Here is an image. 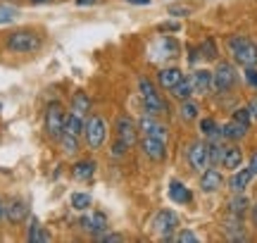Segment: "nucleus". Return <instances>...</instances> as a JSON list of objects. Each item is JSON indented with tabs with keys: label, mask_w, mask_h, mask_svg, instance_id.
<instances>
[{
	"label": "nucleus",
	"mask_w": 257,
	"mask_h": 243,
	"mask_svg": "<svg viewBox=\"0 0 257 243\" xmlns=\"http://www.w3.org/2000/svg\"><path fill=\"white\" fill-rule=\"evenodd\" d=\"M95 238H98L100 243H119V241H124V236H121V234H114V231H110V229H107L105 234L95 236Z\"/></svg>",
	"instance_id": "nucleus-37"
},
{
	"label": "nucleus",
	"mask_w": 257,
	"mask_h": 243,
	"mask_svg": "<svg viewBox=\"0 0 257 243\" xmlns=\"http://www.w3.org/2000/svg\"><path fill=\"white\" fill-rule=\"evenodd\" d=\"M157 50L162 53L160 57H176L179 55V41L174 36H162L157 41Z\"/></svg>",
	"instance_id": "nucleus-29"
},
{
	"label": "nucleus",
	"mask_w": 257,
	"mask_h": 243,
	"mask_svg": "<svg viewBox=\"0 0 257 243\" xmlns=\"http://www.w3.org/2000/svg\"><path fill=\"white\" fill-rule=\"evenodd\" d=\"M69 205H72L76 212H86V210H91L93 198H91V193H81V191H76V193H72V198H69Z\"/></svg>",
	"instance_id": "nucleus-30"
},
{
	"label": "nucleus",
	"mask_w": 257,
	"mask_h": 243,
	"mask_svg": "<svg viewBox=\"0 0 257 243\" xmlns=\"http://www.w3.org/2000/svg\"><path fill=\"white\" fill-rule=\"evenodd\" d=\"M186 160L193 172H205L210 167V143L207 141H193L186 148Z\"/></svg>",
	"instance_id": "nucleus-9"
},
{
	"label": "nucleus",
	"mask_w": 257,
	"mask_h": 243,
	"mask_svg": "<svg viewBox=\"0 0 257 243\" xmlns=\"http://www.w3.org/2000/svg\"><path fill=\"white\" fill-rule=\"evenodd\" d=\"M212 79H214V93H229L233 91V86L238 84V74H236V67L229 60H219L214 72H212Z\"/></svg>",
	"instance_id": "nucleus-6"
},
{
	"label": "nucleus",
	"mask_w": 257,
	"mask_h": 243,
	"mask_svg": "<svg viewBox=\"0 0 257 243\" xmlns=\"http://www.w3.org/2000/svg\"><path fill=\"white\" fill-rule=\"evenodd\" d=\"M167 12H169V17H188L191 8H186V5H172Z\"/></svg>",
	"instance_id": "nucleus-38"
},
{
	"label": "nucleus",
	"mask_w": 257,
	"mask_h": 243,
	"mask_svg": "<svg viewBox=\"0 0 257 243\" xmlns=\"http://www.w3.org/2000/svg\"><path fill=\"white\" fill-rule=\"evenodd\" d=\"M95 169H98V165H95V160H76L72 165V177L76 179V181H91L93 177H95Z\"/></svg>",
	"instance_id": "nucleus-22"
},
{
	"label": "nucleus",
	"mask_w": 257,
	"mask_h": 243,
	"mask_svg": "<svg viewBox=\"0 0 257 243\" xmlns=\"http://www.w3.org/2000/svg\"><path fill=\"white\" fill-rule=\"evenodd\" d=\"M224 186V174H221V169L217 165H210V167L200 172V188L202 193H214V191H219Z\"/></svg>",
	"instance_id": "nucleus-13"
},
{
	"label": "nucleus",
	"mask_w": 257,
	"mask_h": 243,
	"mask_svg": "<svg viewBox=\"0 0 257 243\" xmlns=\"http://www.w3.org/2000/svg\"><path fill=\"white\" fill-rule=\"evenodd\" d=\"M250 167H252V172L257 174V148L252 150V155H250Z\"/></svg>",
	"instance_id": "nucleus-42"
},
{
	"label": "nucleus",
	"mask_w": 257,
	"mask_h": 243,
	"mask_svg": "<svg viewBox=\"0 0 257 243\" xmlns=\"http://www.w3.org/2000/svg\"><path fill=\"white\" fill-rule=\"evenodd\" d=\"M138 143V122H134L128 114L117 117L114 124V143H112V155L121 158L128 148H134Z\"/></svg>",
	"instance_id": "nucleus-1"
},
{
	"label": "nucleus",
	"mask_w": 257,
	"mask_h": 243,
	"mask_svg": "<svg viewBox=\"0 0 257 243\" xmlns=\"http://www.w3.org/2000/svg\"><path fill=\"white\" fill-rule=\"evenodd\" d=\"M41 36H38L36 31H31V29H17V31H12L8 38H5V46L8 50L12 53H19V55H29V53H36L38 48H41Z\"/></svg>",
	"instance_id": "nucleus-4"
},
{
	"label": "nucleus",
	"mask_w": 257,
	"mask_h": 243,
	"mask_svg": "<svg viewBox=\"0 0 257 243\" xmlns=\"http://www.w3.org/2000/svg\"><path fill=\"white\" fill-rule=\"evenodd\" d=\"M160 31H172V34H174V31H179V24H176V22H165V24L160 27Z\"/></svg>",
	"instance_id": "nucleus-40"
},
{
	"label": "nucleus",
	"mask_w": 257,
	"mask_h": 243,
	"mask_svg": "<svg viewBox=\"0 0 257 243\" xmlns=\"http://www.w3.org/2000/svg\"><path fill=\"white\" fill-rule=\"evenodd\" d=\"M69 112H74V114H79V117H88L91 114V100H88V95L83 93V91H79V93L74 95V100H72V110Z\"/></svg>",
	"instance_id": "nucleus-28"
},
{
	"label": "nucleus",
	"mask_w": 257,
	"mask_h": 243,
	"mask_svg": "<svg viewBox=\"0 0 257 243\" xmlns=\"http://www.w3.org/2000/svg\"><path fill=\"white\" fill-rule=\"evenodd\" d=\"M229 215H236V217H245L250 212V200L245 193H233V198L229 200Z\"/></svg>",
	"instance_id": "nucleus-24"
},
{
	"label": "nucleus",
	"mask_w": 257,
	"mask_h": 243,
	"mask_svg": "<svg viewBox=\"0 0 257 243\" xmlns=\"http://www.w3.org/2000/svg\"><path fill=\"white\" fill-rule=\"evenodd\" d=\"M248 129L250 127H245V124H240L236 119H229L226 124H221V139L226 141V143H238V141H243L248 136Z\"/></svg>",
	"instance_id": "nucleus-19"
},
{
	"label": "nucleus",
	"mask_w": 257,
	"mask_h": 243,
	"mask_svg": "<svg viewBox=\"0 0 257 243\" xmlns=\"http://www.w3.org/2000/svg\"><path fill=\"white\" fill-rule=\"evenodd\" d=\"M64 122H67V112L60 103H50L46 110V134L53 141H60L64 134Z\"/></svg>",
	"instance_id": "nucleus-8"
},
{
	"label": "nucleus",
	"mask_w": 257,
	"mask_h": 243,
	"mask_svg": "<svg viewBox=\"0 0 257 243\" xmlns=\"http://www.w3.org/2000/svg\"><path fill=\"white\" fill-rule=\"evenodd\" d=\"M138 131L143 134V136H153V139H160V141H169V129H167L165 124L160 122V117L155 114H143L141 119H138Z\"/></svg>",
	"instance_id": "nucleus-10"
},
{
	"label": "nucleus",
	"mask_w": 257,
	"mask_h": 243,
	"mask_svg": "<svg viewBox=\"0 0 257 243\" xmlns=\"http://www.w3.org/2000/svg\"><path fill=\"white\" fill-rule=\"evenodd\" d=\"M29 217H31V210L24 200H19V198H12L5 203V219L12 222V224H22V222H27Z\"/></svg>",
	"instance_id": "nucleus-14"
},
{
	"label": "nucleus",
	"mask_w": 257,
	"mask_h": 243,
	"mask_svg": "<svg viewBox=\"0 0 257 243\" xmlns=\"http://www.w3.org/2000/svg\"><path fill=\"white\" fill-rule=\"evenodd\" d=\"M226 50H229L231 60L240 67H255L257 65V43L248 36H229L226 38Z\"/></svg>",
	"instance_id": "nucleus-3"
},
{
	"label": "nucleus",
	"mask_w": 257,
	"mask_h": 243,
	"mask_svg": "<svg viewBox=\"0 0 257 243\" xmlns=\"http://www.w3.org/2000/svg\"><path fill=\"white\" fill-rule=\"evenodd\" d=\"M81 139L86 143V148H91V150L102 148V143L107 141V124H105V119H102L100 114H88L83 119Z\"/></svg>",
	"instance_id": "nucleus-5"
},
{
	"label": "nucleus",
	"mask_w": 257,
	"mask_h": 243,
	"mask_svg": "<svg viewBox=\"0 0 257 243\" xmlns=\"http://www.w3.org/2000/svg\"><path fill=\"white\" fill-rule=\"evenodd\" d=\"M17 19V10L8 8V5H0V24H12Z\"/></svg>",
	"instance_id": "nucleus-34"
},
{
	"label": "nucleus",
	"mask_w": 257,
	"mask_h": 243,
	"mask_svg": "<svg viewBox=\"0 0 257 243\" xmlns=\"http://www.w3.org/2000/svg\"><path fill=\"white\" fill-rule=\"evenodd\" d=\"M141 150L148 160L153 162H165L167 160V141L153 139V136H143L141 139Z\"/></svg>",
	"instance_id": "nucleus-11"
},
{
	"label": "nucleus",
	"mask_w": 257,
	"mask_h": 243,
	"mask_svg": "<svg viewBox=\"0 0 257 243\" xmlns=\"http://www.w3.org/2000/svg\"><path fill=\"white\" fill-rule=\"evenodd\" d=\"M79 224H81V229L86 231V234H91V236H100L110 229V222H107L105 212H91V215L81 217Z\"/></svg>",
	"instance_id": "nucleus-12"
},
{
	"label": "nucleus",
	"mask_w": 257,
	"mask_h": 243,
	"mask_svg": "<svg viewBox=\"0 0 257 243\" xmlns=\"http://www.w3.org/2000/svg\"><path fill=\"white\" fill-rule=\"evenodd\" d=\"M191 81H193V88L198 95H210L214 93V79H212V72L210 69H193Z\"/></svg>",
	"instance_id": "nucleus-15"
},
{
	"label": "nucleus",
	"mask_w": 257,
	"mask_h": 243,
	"mask_svg": "<svg viewBox=\"0 0 257 243\" xmlns=\"http://www.w3.org/2000/svg\"><path fill=\"white\" fill-rule=\"evenodd\" d=\"M169 95H172L174 100H179V103H181V100H188V98H193V95H195V88H193L191 76H184V79H181V81H179V84H176L174 88L169 91Z\"/></svg>",
	"instance_id": "nucleus-25"
},
{
	"label": "nucleus",
	"mask_w": 257,
	"mask_h": 243,
	"mask_svg": "<svg viewBox=\"0 0 257 243\" xmlns=\"http://www.w3.org/2000/svg\"><path fill=\"white\" fill-rule=\"evenodd\" d=\"M27 241L29 243H48L53 241V236L46 231V226L38 222L36 217H29V229H27Z\"/></svg>",
	"instance_id": "nucleus-23"
},
{
	"label": "nucleus",
	"mask_w": 257,
	"mask_h": 243,
	"mask_svg": "<svg viewBox=\"0 0 257 243\" xmlns=\"http://www.w3.org/2000/svg\"><path fill=\"white\" fill-rule=\"evenodd\" d=\"M224 234L229 241H248V234L243 229V217L229 215L224 219Z\"/></svg>",
	"instance_id": "nucleus-20"
},
{
	"label": "nucleus",
	"mask_w": 257,
	"mask_h": 243,
	"mask_svg": "<svg viewBox=\"0 0 257 243\" xmlns=\"http://www.w3.org/2000/svg\"><path fill=\"white\" fill-rule=\"evenodd\" d=\"M248 107H250V112H252V119H257V98H252V100H250Z\"/></svg>",
	"instance_id": "nucleus-41"
},
{
	"label": "nucleus",
	"mask_w": 257,
	"mask_h": 243,
	"mask_svg": "<svg viewBox=\"0 0 257 243\" xmlns=\"http://www.w3.org/2000/svg\"><path fill=\"white\" fill-rule=\"evenodd\" d=\"M29 3H34V5H46V3H50V0H29Z\"/></svg>",
	"instance_id": "nucleus-47"
},
{
	"label": "nucleus",
	"mask_w": 257,
	"mask_h": 243,
	"mask_svg": "<svg viewBox=\"0 0 257 243\" xmlns=\"http://www.w3.org/2000/svg\"><path fill=\"white\" fill-rule=\"evenodd\" d=\"M250 217H252V224H255V229H257V203L250 207Z\"/></svg>",
	"instance_id": "nucleus-45"
},
{
	"label": "nucleus",
	"mask_w": 257,
	"mask_h": 243,
	"mask_svg": "<svg viewBox=\"0 0 257 243\" xmlns=\"http://www.w3.org/2000/svg\"><path fill=\"white\" fill-rule=\"evenodd\" d=\"M200 60H202L200 50H198V48H195V46H188V62H191V65H198Z\"/></svg>",
	"instance_id": "nucleus-39"
},
{
	"label": "nucleus",
	"mask_w": 257,
	"mask_h": 243,
	"mask_svg": "<svg viewBox=\"0 0 257 243\" xmlns=\"http://www.w3.org/2000/svg\"><path fill=\"white\" fill-rule=\"evenodd\" d=\"M181 79H184V72H181L179 67H162V69L157 72V84H160L162 91H172Z\"/></svg>",
	"instance_id": "nucleus-21"
},
{
	"label": "nucleus",
	"mask_w": 257,
	"mask_h": 243,
	"mask_svg": "<svg viewBox=\"0 0 257 243\" xmlns=\"http://www.w3.org/2000/svg\"><path fill=\"white\" fill-rule=\"evenodd\" d=\"M179 226V215L169 207H162L155 217H153V231H155L162 241H174V231Z\"/></svg>",
	"instance_id": "nucleus-7"
},
{
	"label": "nucleus",
	"mask_w": 257,
	"mask_h": 243,
	"mask_svg": "<svg viewBox=\"0 0 257 243\" xmlns=\"http://www.w3.org/2000/svg\"><path fill=\"white\" fill-rule=\"evenodd\" d=\"M5 219V203H3V198H0V222Z\"/></svg>",
	"instance_id": "nucleus-46"
},
{
	"label": "nucleus",
	"mask_w": 257,
	"mask_h": 243,
	"mask_svg": "<svg viewBox=\"0 0 257 243\" xmlns=\"http://www.w3.org/2000/svg\"><path fill=\"white\" fill-rule=\"evenodd\" d=\"M167 196H169V200H172V203H176V205H188V203L193 200L191 188L186 186L184 181H179V179H172V181H169Z\"/></svg>",
	"instance_id": "nucleus-17"
},
{
	"label": "nucleus",
	"mask_w": 257,
	"mask_h": 243,
	"mask_svg": "<svg viewBox=\"0 0 257 243\" xmlns=\"http://www.w3.org/2000/svg\"><path fill=\"white\" fill-rule=\"evenodd\" d=\"M198 50H200V55H202V60H217L219 57V48H217V41L212 36H207L205 41H202L200 46H198Z\"/></svg>",
	"instance_id": "nucleus-31"
},
{
	"label": "nucleus",
	"mask_w": 257,
	"mask_h": 243,
	"mask_svg": "<svg viewBox=\"0 0 257 243\" xmlns=\"http://www.w3.org/2000/svg\"><path fill=\"white\" fill-rule=\"evenodd\" d=\"M174 241H179V243H198V234L191 231V229H181L179 234H174Z\"/></svg>",
	"instance_id": "nucleus-35"
},
{
	"label": "nucleus",
	"mask_w": 257,
	"mask_h": 243,
	"mask_svg": "<svg viewBox=\"0 0 257 243\" xmlns=\"http://www.w3.org/2000/svg\"><path fill=\"white\" fill-rule=\"evenodd\" d=\"M95 3H100V0H76V5H79V8H86V5H95Z\"/></svg>",
	"instance_id": "nucleus-44"
},
{
	"label": "nucleus",
	"mask_w": 257,
	"mask_h": 243,
	"mask_svg": "<svg viewBox=\"0 0 257 243\" xmlns=\"http://www.w3.org/2000/svg\"><path fill=\"white\" fill-rule=\"evenodd\" d=\"M79 139L81 136H72V134H62V139H60V146L67 155H74V153H79Z\"/></svg>",
	"instance_id": "nucleus-32"
},
{
	"label": "nucleus",
	"mask_w": 257,
	"mask_h": 243,
	"mask_svg": "<svg viewBox=\"0 0 257 243\" xmlns=\"http://www.w3.org/2000/svg\"><path fill=\"white\" fill-rule=\"evenodd\" d=\"M200 131L207 141H224L221 139V124H217V119H212V117L200 119Z\"/></svg>",
	"instance_id": "nucleus-26"
},
{
	"label": "nucleus",
	"mask_w": 257,
	"mask_h": 243,
	"mask_svg": "<svg viewBox=\"0 0 257 243\" xmlns=\"http://www.w3.org/2000/svg\"><path fill=\"white\" fill-rule=\"evenodd\" d=\"M138 93H141V100H143V107H146L148 114H155V117L169 114V103L165 100V95L160 93L155 81H150L148 76L138 79Z\"/></svg>",
	"instance_id": "nucleus-2"
},
{
	"label": "nucleus",
	"mask_w": 257,
	"mask_h": 243,
	"mask_svg": "<svg viewBox=\"0 0 257 243\" xmlns=\"http://www.w3.org/2000/svg\"><path fill=\"white\" fill-rule=\"evenodd\" d=\"M231 119H236V122H240V124L250 127V124H252V112H250L248 105H245V107H236L233 114H231Z\"/></svg>",
	"instance_id": "nucleus-33"
},
{
	"label": "nucleus",
	"mask_w": 257,
	"mask_h": 243,
	"mask_svg": "<svg viewBox=\"0 0 257 243\" xmlns=\"http://www.w3.org/2000/svg\"><path fill=\"white\" fill-rule=\"evenodd\" d=\"M243 79L250 88H257V65L255 67H243Z\"/></svg>",
	"instance_id": "nucleus-36"
},
{
	"label": "nucleus",
	"mask_w": 257,
	"mask_h": 243,
	"mask_svg": "<svg viewBox=\"0 0 257 243\" xmlns=\"http://www.w3.org/2000/svg\"><path fill=\"white\" fill-rule=\"evenodd\" d=\"M179 117H181L184 122H195L198 117H200V105L195 103L193 98L181 100V103H179Z\"/></svg>",
	"instance_id": "nucleus-27"
},
{
	"label": "nucleus",
	"mask_w": 257,
	"mask_h": 243,
	"mask_svg": "<svg viewBox=\"0 0 257 243\" xmlns=\"http://www.w3.org/2000/svg\"><path fill=\"white\" fill-rule=\"evenodd\" d=\"M0 110H3V105H0Z\"/></svg>",
	"instance_id": "nucleus-48"
},
{
	"label": "nucleus",
	"mask_w": 257,
	"mask_h": 243,
	"mask_svg": "<svg viewBox=\"0 0 257 243\" xmlns=\"http://www.w3.org/2000/svg\"><path fill=\"white\" fill-rule=\"evenodd\" d=\"M128 5H141V8H146V5H150L153 0H126Z\"/></svg>",
	"instance_id": "nucleus-43"
},
{
	"label": "nucleus",
	"mask_w": 257,
	"mask_h": 243,
	"mask_svg": "<svg viewBox=\"0 0 257 243\" xmlns=\"http://www.w3.org/2000/svg\"><path fill=\"white\" fill-rule=\"evenodd\" d=\"M255 179V172H252V167H243V169H233L229 177V188L233 191V193H245V188L250 186V181Z\"/></svg>",
	"instance_id": "nucleus-16"
},
{
	"label": "nucleus",
	"mask_w": 257,
	"mask_h": 243,
	"mask_svg": "<svg viewBox=\"0 0 257 243\" xmlns=\"http://www.w3.org/2000/svg\"><path fill=\"white\" fill-rule=\"evenodd\" d=\"M240 165H243V150H240L236 143H226V146H224V153H221L219 167L233 172V169H238Z\"/></svg>",
	"instance_id": "nucleus-18"
}]
</instances>
